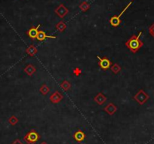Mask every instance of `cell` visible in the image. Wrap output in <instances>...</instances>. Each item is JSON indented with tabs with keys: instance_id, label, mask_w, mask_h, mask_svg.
<instances>
[{
	"instance_id": "cell-1",
	"label": "cell",
	"mask_w": 154,
	"mask_h": 144,
	"mask_svg": "<svg viewBox=\"0 0 154 144\" xmlns=\"http://www.w3.org/2000/svg\"><path fill=\"white\" fill-rule=\"evenodd\" d=\"M142 35V32L140 31L138 33V36L133 35L126 42V45L130 51L132 53H136L140 50V48L144 45V42L140 39Z\"/></svg>"
},
{
	"instance_id": "cell-2",
	"label": "cell",
	"mask_w": 154,
	"mask_h": 144,
	"mask_svg": "<svg viewBox=\"0 0 154 144\" xmlns=\"http://www.w3.org/2000/svg\"><path fill=\"white\" fill-rule=\"evenodd\" d=\"M132 2H130L129 3H128V4L123 8V10L121 11V13H120L119 15H116V16L112 17L111 18L109 19V23H110L111 26H114V27H116V26H120V24H121V18H120V17L122 16V14H124V12H126V11L128 10V8H129L130 5H132Z\"/></svg>"
},
{
	"instance_id": "cell-3",
	"label": "cell",
	"mask_w": 154,
	"mask_h": 144,
	"mask_svg": "<svg viewBox=\"0 0 154 144\" xmlns=\"http://www.w3.org/2000/svg\"><path fill=\"white\" fill-rule=\"evenodd\" d=\"M24 140L27 143H36L39 140V135H38V134L36 131L32 130L25 135L24 137Z\"/></svg>"
},
{
	"instance_id": "cell-4",
	"label": "cell",
	"mask_w": 154,
	"mask_h": 144,
	"mask_svg": "<svg viewBox=\"0 0 154 144\" xmlns=\"http://www.w3.org/2000/svg\"><path fill=\"white\" fill-rule=\"evenodd\" d=\"M149 98H150L149 95H148L146 92H144V90H140V91L134 96V99L136 101L138 102L140 105H143V104H145L147 100L149 99Z\"/></svg>"
},
{
	"instance_id": "cell-5",
	"label": "cell",
	"mask_w": 154,
	"mask_h": 144,
	"mask_svg": "<svg viewBox=\"0 0 154 144\" xmlns=\"http://www.w3.org/2000/svg\"><path fill=\"white\" fill-rule=\"evenodd\" d=\"M97 60H98V64H99L100 68L103 70H107L111 67V61L108 59L107 57H100L99 56L97 57Z\"/></svg>"
},
{
	"instance_id": "cell-6",
	"label": "cell",
	"mask_w": 154,
	"mask_h": 144,
	"mask_svg": "<svg viewBox=\"0 0 154 144\" xmlns=\"http://www.w3.org/2000/svg\"><path fill=\"white\" fill-rule=\"evenodd\" d=\"M68 12H69V11L67 9V8L63 4H61L55 9V13L61 18H63L68 14Z\"/></svg>"
},
{
	"instance_id": "cell-7",
	"label": "cell",
	"mask_w": 154,
	"mask_h": 144,
	"mask_svg": "<svg viewBox=\"0 0 154 144\" xmlns=\"http://www.w3.org/2000/svg\"><path fill=\"white\" fill-rule=\"evenodd\" d=\"M49 99H50V101L53 104H58L59 102H61L63 99V95L60 92H55L51 94Z\"/></svg>"
},
{
	"instance_id": "cell-8",
	"label": "cell",
	"mask_w": 154,
	"mask_h": 144,
	"mask_svg": "<svg viewBox=\"0 0 154 144\" xmlns=\"http://www.w3.org/2000/svg\"><path fill=\"white\" fill-rule=\"evenodd\" d=\"M41 26V24H38L37 26H32L31 27L30 30H29L27 32H26V34L30 38H31L32 39H36L37 35H38V28Z\"/></svg>"
},
{
	"instance_id": "cell-9",
	"label": "cell",
	"mask_w": 154,
	"mask_h": 144,
	"mask_svg": "<svg viewBox=\"0 0 154 144\" xmlns=\"http://www.w3.org/2000/svg\"><path fill=\"white\" fill-rule=\"evenodd\" d=\"M57 37L56 36H49V35H47L46 33L44 32V31H42V30H38V35H37V37L36 39L38 41H44L46 39H56Z\"/></svg>"
},
{
	"instance_id": "cell-10",
	"label": "cell",
	"mask_w": 154,
	"mask_h": 144,
	"mask_svg": "<svg viewBox=\"0 0 154 144\" xmlns=\"http://www.w3.org/2000/svg\"><path fill=\"white\" fill-rule=\"evenodd\" d=\"M117 110V108L114 105L113 103H109L107 106H106L105 108H104V111L106 112H107L109 115L112 116V115H113L116 112Z\"/></svg>"
},
{
	"instance_id": "cell-11",
	"label": "cell",
	"mask_w": 154,
	"mask_h": 144,
	"mask_svg": "<svg viewBox=\"0 0 154 144\" xmlns=\"http://www.w3.org/2000/svg\"><path fill=\"white\" fill-rule=\"evenodd\" d=\"M73 137H74V140H75L76 142L80 143L85 140V134L83 131H76L75 134H74Z\"/></svg>"
},
{
	"instance_id": "cell-12",
	"label": "cell",
	"mask_w": 154,
	"mask_h": 144,
	"mask_svg": "<svg viewBox=\"0 0 154 144\" xmlns=\"http://www.w3.org/2000/svg\"><path fill=\"white\" fill-rule=\"evenodd\" d=\"M94 100L98 105H103L107 100V98L102 93H98Z\"/></svg>"
},
{
	"instance_id": "cell-13",
	"label": "cell",
	"mask_w": 154,
	"mask_h": 144,
	"mask_svg": "<svg viewBox=\"0 0 154 144\" xmlns=\"http://www.w3.org/2000/svg\"><path fill=\"white\" fill-rule=\"evenodd\" d=\"M36 67H35L34 66H32V64H29V65H27L24 68V72L27 75H30V76L33 75V74L36 73Z\"/></svg>"
},
{
	"instance_id": "cell-14",
	"label": "cell",
	"mask_w": 154,
	"mask_h": 144,
	"mask_svg": "<svg viewBox=\"0 0 154 144\" xmlns=\"http://www.w3.org/2000/svg\"><path fill=\"white\" fill-rule=\"evenodd\" d=\"M37 48L36 47H35L34 45H30L29 46L26 50V52L27 53V55H29L30 56H34L37 53Z\"/></svg>"
},
{
	"instance_id": "cell-15",
	"label": "cell",
	"mask_w": 154,
	"mask_h": 144,
	"mask_svg": "<svg viewBox=\"0 0 154 144\" xmlns=\"http://www.w3.org/2000/svg\"><path fill=\"white\" fill-rule=\"evenodd\" d=\"M55 27H56V29H57L59 32L62 33V32H63V31L66 30V28H67V25H66V24H65L64 22H63V21H60V22L57 23V24H56Z\"/></svg>"
},
{
	"instance_id": "cell-16",
	"label": "cell",
	"mask_w": 154,
	"mask_h": 144,
	"mask_svg": "<svg viewBox=\"0 0 154 144\" xmlns=\"http://www.w3.org/2000/svg\"><path fill=\"white\" fill-rule=\"evenodd\" d=\"M79 8L81 9L82 11H83V12H85V11H86L87 10H88L90 8V5L87 2H82L81 4L79 5Z\"/></svg>"
},
{
	"instance_id": "cell-17",
	"label": "cell",
	"mask_w": 154,
	"mask_h": 144,
	"mask_svg": "<svg viewBox=\"0 0 154 144\" xmlns=\"http://www.w3.org/2000/svg\"><path fill=\"white\" fill-rule=\"evenodd\" d=\"M110 69H111V71L114 74H117V73H119L121 71V67L118 65L117 63H114L113 65H112L110 67Z\"/></svg>"
},
{
	"instance_id": "cell-18",
	"label": "cell",
	"mask_w": 154,
	"mask_h": 144,
	"mask_svg": "<svg viewBox=\"0 0 154 144\" xmlns=\"http://www.w3.org/2000/svg\"><path fill=\"white\" fill-rule=\"evenodd\" d=\"M61 88L64 90V91H68V90L70 89L71 85L68 81H63V82L61 84Z\"/></svg>"
},
{
	"instance_id": "cell-19",
	"label": "cell",
	"mask_w": 154,
	"mask_h": 144,
	"mask_svg": "<svg viewBox=\"0 0 154 144\" xmlns=\"http://www.w3.org/2000/svg\"><path fill=\"white\" fill-rule=\"evenodd\" d=\"M49 91H50L49 87L46 85H45V84L40 87V92L43 94V95H46L49 92Z\"/></svg>"
},
{
	"instance_id": "cell-20",
	"label": "cell",
	"mask_w": 154,
	"mask_h": 144,
	"mask_svg": "<svg viewBox=\"0 0 154 144\" xmlns=\"http://www.w3.org/2000/svg\"><path fill=\"white\" fill-rule=\"evenodd\" d=\"M8 122H9V123H10L11 124L14 125V124H16L18 122V118H16L14 116H12L10 118H9Z\"/></svg>"
},
{
	"instance_id": "cell-21",
	"label": "cell",
	"mask_w": 154,
	"mask_h": 144,
	"mask_svg": "<svg viewBox=\"0 0 154 144\" xmlns=\"http://www.w3.org/2000/svg\"><path fill=\"white\" fill-rule=\"evenodd\" d=\"M73 73H74V75H75L76 76H79V75H80L82 74L81 69H79V67H76V68L73 69Z\"/></svg>"
},
{
	"instance_id": "cell-22",
	"label": "cell",
	"mask_w": 154,
	"mask_h": 144,
	"mask_svg": "<svg viewBox=\"0 0 154 144\" xmlns=\"http://www.w3.org/2000/svg\"><path fill=\"white\" fill-rule=\"evenodd\" d=\"M149 33H150V34L154 38V24H153L149 27Z\"/></svg>"
},
{
	"instance_id": "cell-23",
	"label": "cell",
	"mask_w": 154,
	"mask_h": 144,
	"mask_svg": "<svg viewBox=\"0 0 154 144\" xmlns=\"http://www.w3.org/2000/svg\"><path fill=\"white\" fill-rule=\"evenodd\" d=\"M11 144H23V143L20 141V140H16L15 141H14V143H12Z\"/></svg>"
},
{
	"instance_id": "cell-24",
	"label": "cell",
	"mask_w": 154,
	"mask_h": 144,
	"mask_svg": "<svg viewBox=\"0 0 154 144\" xmlns=\"http://www.w3.org/2000/svg\"><path fill=\"white\" fill-rule=\"evenodd\" d=\"M42 144H47V143H42Z\"/></svg>"
}]
</instances>
